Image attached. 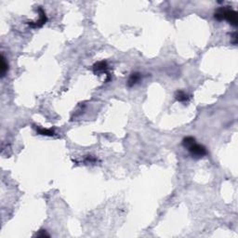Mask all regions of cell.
Returning <instances> with one entry per match:
<instances>
[{"label":"cell","instance_id":"cell-9","mask_svg":"<svg viewBox=\"0 0 238 238\" xmlns=\"http://www.w3.org/2000/svg\"><path fill=\"white\" fill-rule=\"evenodd\" d=\"M37 132L41 135H46V136H53L54 131L51 130H45V129H37Z\"/></svg>","mask_w":238,"mask_h":238},{"label":"cell","instance_id":"cell-4","mask_svg":"<svg viewBox=\"0 0 238 238\" xmlns=\"http://www.w3.org/2000/svg\"><path fill=\"white\" fill-rule=\"evenodd\" d=\"M108 69V65L106 62H100L98 63H96L93 66V70L95 74H102V73H106Z\"/></svg>","mask_w":238,"mask_h":238},{"label":"cell","instance_id":"cell-1","mask_svg":"<svg viewBox=\"0 0 238 238\" xmlns=\"http://www.w3.org/2000/svg\"><path fill=\"white\" fill-rule=\"evenodd\" d=\"M215 18L219 21L226 20L232 25L237 26V23H238V21H237V12L231 10V9H228V7L219 9L215 12Z\"/></svg>","mask_w":238,"mask_h":238},{"label":"cell","instance_id":"cell-7","mask_svg":"<svg viewBox=\"0 0 238 238\" xmlns=\"http://www.w3.org/2000/svg\"><path fill=\"white\" fill-rule=\"evenodd\" d=\"M8 69H9V65H8V63H7L5 58H4V56H2V60H1V76L2 77L5 76Z\"/></svg>","mask_w":238,"mask_h":238},{"label":"cell","instance_id":"cell-10","mask_svg":"<svg viewBox=\"0 0 238 238\" xmlns=\"http://www.w3.org/2000/svg\"><path fill=\"white\" fill-rule=\"evenodd\" d=\"M36 236H38V237H45V236L49 237V233H47V232H46V231L42 230L40 232L36 233Z\"/></svg>","mask_w":238,"mask_h":238},{"label":"cell","instance_id":"cell-5","mask_svg":"<svg viewBox=\"0 0 238 238\" xmlns=\"http://www.w3.org/2000/svg\"><path fill=\"white\" fill-rule=\"evenodd\" d=\"M140 79H141V74L140 73H133L130 75V77L128 81V86L129 87H133L134 85H136L140 81Z\"/></svg>","mask_w":238,"mask_h":238},{"label":"cell","instance_id":"cell-3","mask_svg":"<svg viewBox=\"0 0 238 238\" xmlns=\"http://www.w3.org/2000/svg\"><path fill=\"white\" fill-rule=\"evenodd\" d=\"M39 11H40V18L39 20L36 22V23H30L29 25L33 28H36V27H41L43 24L46 23L47 22V17H46V14H45V11L40 8L39 9Z\"/></svg>","mask_w":238,"mask_h":238},{"label":"cell","instance_id":"cell-8","mask_svg":"<svg viewBox=\"0 0 238 238\" xmlns=\"http://www.w3.org/2000/svg\"><path fill=\"white\" fill-rule=\"evenodd\" d=\"M194 142H195V139L193 138V137H186V138L183 139V141H182L183 146H184V147H187V148H189V147H190L191 145H193Z\"/></svg>","mask_w":238,"mask_h":238},{"label":"cell","instance_id":"cell-6","mask_svg":"<svg viewBox=\"0 0 238 238\" xmlns=\"http://www.w3.org/2000/svg\"><path fill=\"white\" fill-rule=\"evenodd\" d=\"M176 99L179 101H186V100H188L189 97L184 91L180 90V91H177V93H176Z\"/></svg>","mask_w":238,"mask_h":238},{"label":"cell","instance_id":"cell-2","mask_svg":"<svg viewBox=\"0 0 238 238\" xmlns=\"http://www.w3.org/2000/svg\"><path fill=\"white\" fill-rule=\"evenodd\" d=\"M188 150L191 153V155L195 157H202L205 155H206V149L203 145L197 144L196 142H194L193 145H191L188 148Z\"/></svg>","mask_w":238,"mask_h":238}]
</instances>
